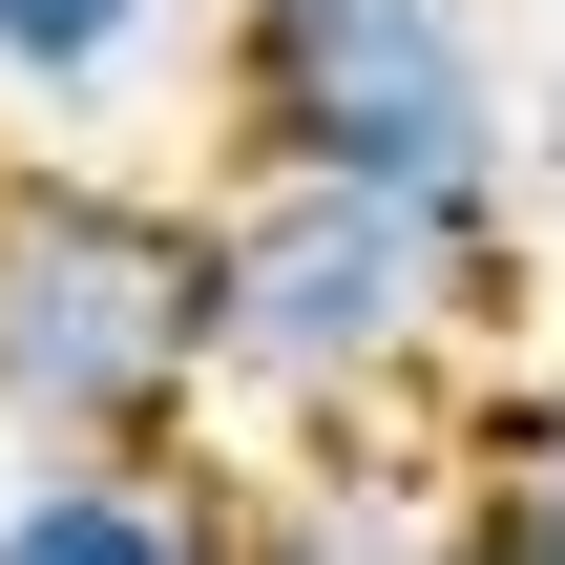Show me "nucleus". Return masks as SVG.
<instances>
[{
	"mask_svg": "<svg viewBox=\"0 0 565 565\" xmlns=\"http://www.w3.org/2000/svg\"><path fill=\"white\" fill-rule=\"evenodd\" d=\"M210 565H461V503L419 461H356V419H294V461L210 503Z\"/></svg>",
	"mask_w": 565,
	"mask_h": 565,
	"instance_id": "obj_4",
	"label": "nucleus"
},
{
	"mask_svg": "<svg viewBox=\"0 0 565 565\" xmlns=\"http://www.w3.org/2000/svg\"><path fill=\"white\" fill-rule=\"evenodd\" d=\"M503 294H524V210H440L356 168L210 189V398L252 419H398L503 335Z\"/></svg>",
	"mask_w": 565,
	"mask_h": 565,
	"instance_id": "obj_1",
	"label": "nucleus"
},
{
	"mask_svg": "<svg viewBox=\"0 0 565 565\" xmlns=\"http://www.w3.org/2000/svg\"><path fill=\"white\" fill-rule=\"evenodd\" d=\"M210 126H231V168L524 210V63L482 0H210Z\"/></svg>",
	"mask_w": 565,
	"mask_h": 565,
	"instance_id": "obj_3",
	"label": "nucleus"
},
{
	"mask_svg": "<svg viewBox=\"0 0 565 565\" xmlns=\"http://www.w3.org/2000/svg\"><path fill=\"white\" fill-rule=\"evenodd\" d=\"M210 461L189 440H21L0 482V565H210Z\"/></svg>",
	"mask_w": 565,
	"mask_h": 565,
	"instance_id": "obj_5",
	"label": "nucleus"
},
{
	"mask_svg": "<svg viewBox=\"0 0 565 565\" xmlns=\"http://www.w3.org/2000/svg\"><path fill=\"white\" fill-rule=\"evenodd\" d=\"M168 21H189V0H0V126H105V105H147Z\"/></svg>",
	"mask_w": 565,
	"mask_h": 565,
	"instance_id": "obj_6",
	"label": "nucleus"
},
{
	"mask_svg": "<svg viewBox=\"0 0 565 565\" xmlns=\"http://www.w3.org/2000/svg\"><path fill=\"white\" fill-rule=\"evenodd\" d=\"M210 419V210L0 147V440H189Z\"/></svg>",
	"mask_w": 565,
	"mask_h": 565,
	"instance_id": "obj_2",
	"label": "nucleus"
},
{
	"mask_svg": "<svg viewBox=\"0 0 565 565\" xmlns=\"http://www.w3.org/2000/svg\"><path fill=\"white\" fill-rule=\"evenodd\" d=\"M461 565H565V419L503 440V461L461 482Z\"/></svg>",
	"mask_w": 565,
	"mask_h": 565,
	"instance_id": "obj_7",
	"label": "nucleus"
},
{
	"mask_svg": "<svg viewBox=\"0 0 565 565\" xmlns=\"http://www.w3.org/2000/svg\"><path fill=\"white\" fill-rule=\"evenodd\" d=\"M524 168H545V210H565V21H545V63H524Z\"/></svg>",
	"mask_w": 565,
	"mask_h": 565,
	"instance_id": "obj_8",
	"label": "nucleus"
}]
</instances>
